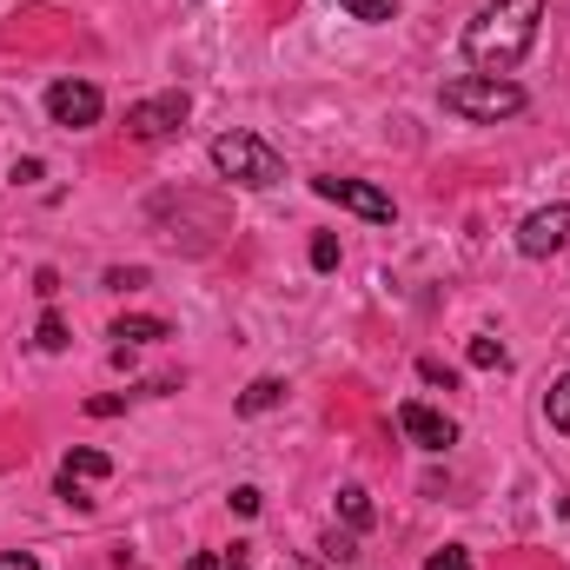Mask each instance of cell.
<instances>
[{"label":"cell","instance_id":"5b68a950","mask_svg":"<svg viewBox=\"0 0 570 570\" xmlns=\"http://www.w3.org/2000/svg\"><path fill=\"white\" fill-rule=\"evenodd\" d=\"M47 114H53V127H100L107 100H100L94 80H53L47 87Z\"/></svg>","mask_w":570,"mask_h":570},{"label":"cell","instance_id":"7a4b0ae2","mask_svg":"<svg viewBox=\"0 0 570 570\" xmlns=\"http://www.w3.org/2000/svg\"><path fill=\"white\" fill-rule=\"evenodd\" d=\"M444 114H458V120H471V127H498V120H518L531 100H524V87L518 80H498V73H458V80H444Z\"/></svg>","mask_w":570,"mask_h":570},{"label":"cell","instance_id":"8992f818","mask_svg":"<svg viewBox=\"0 0 570 570\" xmlns=\"http://www.w3.org/2000/svg\"><path fill=\"white\" fill-rule=\"evenodd\" d=\"M186 114H193V100H186V94H159V100L127 107V134H134V140H166V134H179V127H186Z\"/></svg>","mask_w":570,"mask_h":570},{"label":"cell","instance_id":"7402d4cb","mask_svg":"<svg viewBox=\"0 0 570 570\" xmlns=\"http://www.w3.org/2000/svg\"><path fill=\"white\" fill-rule=\"evenodd\" d=\"M60 498H67L73 511H94V498H87V484H80V478H60Z\"/></svg>","mask_w":570,"mask_h":570},{"label":"cell","instance_id":"6da1fadb","mask_svg":"<svg viewBox=\"0 0 570 570\" xmlns=\"http://www.w3.org/2000/svg\"><path fill=\"white\" fill-rule=\"evenodd\" d=\"M538 20H544V0H491L478 7V20L464 27V60L478 73H518L524 53L538 47Z\"/></svg>","mask_w":570,"mask_h":570},{"label":"cell","instance_id":"ffe728a7","mask_svg":"<svg viewBox=\"0 0 570 570\" xmlns=\"http://www.w3.org/2000/svg\"><path fill=\"white\" fill-rule=\"evenodd\" d=\"M419 379H425V385H444V392L458 385V372H451L444 358H419Z\"/></svg>","mask_w":570,"mask_h":570},{"label":"cell","instance_id":"3957f363","mask_svg":"<svg viewBox=\"0 0 570 570\" xmlns=\"http://www.w3.org/2000/svg\"><path fill=\"white\" fill-rule=\"evenodd\" d=\"M213 166H219V179H233V186H246V193H266V186L285 179L279 146L259 140V134H219V140H213Z\"/></svg>","mask_w":570,"mask_h":570},{"label":"cell","instance_id":"30bf717a","mask_svg":"<svg viewBox=\"0 0 570 570\" xmlns=\"http://www.w3.org/2000/svg\"><path fill=\"white\" fill-rule=\"evenodd\" d=\"M60 478L100 484V478H114V458H107V451H94V444H73V451H67V464H60Z\"/></svg>","mask_w":570,"mask_h":570},{"label":"cell","instance_id":"9a60e30c","mask_svg":"<svg viewBox=\"0 0 570 570\" xmlns=\"http://www.w3.org/2000/svg\"><path fill=\"white\" fill-rule=\"evenodd\" d=\"M471 365H478V372H504V365H511V352H504L498 338H471Z\"/></svg>","mask_w":570,"mask_h":570},{"label":"cell","instance_id":"e0dca14e","mask_svg":"<svg viewBox=\"0 0 570 570\" xmlns=\"http://www.w3.org/2000/svg\"><path fill=\"white\" fill-rule=\"evenodd\" d=\"M33 345H40V352H67V325H60V312H47V318H40Z\"/></svg>","mask_w":570,"mask_h":570},{"label":"cell","instance_id":"4fadbf2b","mask_svg":"<svg viewBox=\"0 0 570 570\" xmlns=\"http://www.w3.org/2000/svg\"><path fill=\"white\" fill-rule=\"evenodd\" d=\"M544 419H551V431H564L570 438V372L564 379H551V392H544Z\"/></svg>","mask_w":570,"mask_h":570},{"label":"cell","instance_id":"277c9868","mask_svg":"<svg viewBox=\"0 0 570 570\" xmlns=\"http://www.w3.org/2000/svg\"><path fill=\"white\" fill-rule=\"evenodd\" d=\"M312 193H318V199H332V206H345V213H358V219H379V226H392V219H399L392 193H385V186H372V179H338V173H325V179H312Z\"/></svg>","mask_w":570,"mask_h":570},{"label":"cell","instance_id":"ac0fdd59","mask_svg":"<svg viewBox=\"0 0 570 570\" xmlns=\"http://www.w3.org/2000/svg\"><path fill=\"white\" fill-rule=\"evenodd\" d=\"M425 570H471V551L464 544H444V551H431Z\"/></svg>","mask_w":570,"mask_h":570},{"label":"cell","instance_id":"ba28073f","mask_svg":"<svg viewBox=\"0 0 570 570\" xmlns=\"http://www.w3.org/2000/svg\"><path fill=\"white\" fill-rule=\"evenodd\" d=\"M399 431H405L419 451H451V444H458V425H451L438 405H419V399L399 405Z\"/></svg>","mask_w":570,"mask_h":570},{"label":"cell","instance_id":"8fae6325","mask_svg":"<svg viewBox=\"0 0 570 570\" xmlns=\"http://www.w3.org/2000/svg\"><path fill=\"white\" fill-rule=\"evenodd\" d=\"M285 405V379H253L246 392H239V419H259V412H273Z\"/></svg>","mask_w":570,"mask_h":570},{"label":"cell","instance_id":"44dd1931","mask_svg":"<svg viewBox=\"0 0 570 570\" xmlns=\"http://www.w3.org/2000/svg\"><path fill=\"white\" fill-rule=\"evenodd\" d=\"M312 266H318V273H332V266H338V239H332V233H318V239H312Z\"/></svg>","mask_w":570,"mask_h":570},{"label":"cell","instance_id":"d6986e66","mask_svg":"<svg viewBox=\"0 0 570 570\" xmlns=\"http://www.w3.org/2000/svg\"><path fill=\"white\" fill-rule=\"evenodd\" d=\"M325 558H332V564H352V558H358L352 531H325Z\"/></svg>","mask_w":570,"mask_h":570},{"label":"cell","instance_id":"cb8c5ba5","mask_svg":"<svg viewBox=\"0 0 570 570\" xmlns=\"http://www.w3.org/2000/svg\"><path fill=\"white\" fill-rule=\"evenodd\" d=\"M0 570H40L27 551H0Z\"/></svg>","mask_w":570,"mask_h":570},{"label":"cell","instance_id":"7c38bea8","mask_svg":"<svg viewBox=\"0 0 570 570\" xmlns=\"http://www.w3.org/2000/svg\"><path fill=\"white\" fill-rule=\"evenodd\" d=\"M186 570H253V544H233V551H199Z\"/></svg>","mask_w":570,"mask_h":570},{"label":"cell","instance_id":"5bb4252c","mask_svg":"<svg viewBox=\"0 0 570 570\" xmlns=\"http://www.w3.org/2000/svg\"><path fill=\"white\" fill-rule=\"evenodd\" d=\"M338 511H345V524H352V531H365V524H372V498H365L358 484H345V491H338Z\"/></svg>","mask_w":570,"mask_h":570},{"label":"cell","instance_id":"2e32d148","mask_svg":"<svg viewBox=\"0 0 570 570\" xmlns=\"http://www.w3.org/2000/svg\"><path fill=\"white\" fill-rule=\"evenodd\" d=\"M338 7H345L352 20H372V27H379V20H399V0H338Z\"/></svg>","mask_w":570,"mask_h":570},{"label":"cell","instance_id":"9c48e42d","mask_svg":"<svg viewBox=\"0 0 570 570\" xmlns=\"http://www.w3.org/2000/svg\"><path fill=\"white\" fill-rule=\"evenodd\" d=\"M107 338H120V345H159V338H173V325L166 318H146V312H127V318H114Z\"/></svg>","mask_w":570,"mask_h":570},{"label":"cell","instance_id":"52a82bcc","mask_svg":"<svg viewBox=\"0 0 570 570\" xmlns=\"http://www.w3.org/2000/svg\"><path fill=\"white\" fill-rule=\"evenodd\" d=\"M570 246V206H538L524 226H518V253L524 259H551Z\"/></svg>","mask_w":570,"mask_h":570},{"label":"cell","instance_id":"603a6c76","mask_svg":"<svg viewBox=\"0 0 570 570\" xmlns=\"http://www.w3.org/2000/svg\"><path fill=\"white\" fill-rule=\"evenodd\" d=\"M233 511H239V518H253V511H259V491H253V484H239V491H233Z\"/></svg>","mask_w":570,"mask_h":570}]
</instances>
